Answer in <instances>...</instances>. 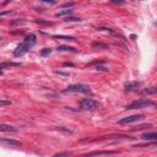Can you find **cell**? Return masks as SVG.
Returning a JSON list of instances; mask_svg holds the SVG:
<instances>
[{"instance_id": "obj_1", "label": "cell", "mask_w": 157, "mask_h": 157, "mask_svg": "<svg viewBox=\"0 0 157 157\" xmlns=\"http://www.w3.org/2000/svg\"><path fill=\"white\" fill-rule=\"evenodd\" d=\"M36 36L34 34H29V36H27L25 39H23V42L15 49V52H13V55L15 56H21V55H23V54H26L28 50H29V48H32L34 44H36Z\"/></svg>"}, {"instance_id": "obj_2", "label": "cell", "mask_w": 157, "mask_h": 157, "mask_svg": "<svg viewBox=\"0 0 157 157\" xmlns=\"http://www.w3.org/2000/svg\"><path fill=\"white\" fill-rule=\"evenodd\" d=\"M150 107L157 108V103H155L147 98H141L139 101H134L130 104H128L126 109H140V108H150Z\"/></svg>"}, {"instance_id": "obj_3", "label": "cell", "mask_w": 157, "mask_h": 157, "mask_svg": "<svg viewBox=\"0 0 157 157\" xmlns=\"http://www.w3.org/2000/svg\"><path fill=\"white\" fill-rule=\"evenodd\" d=\"M64 92H78V93H91V88L86 85L82 83H74V85H69Z\"/></svg>"}, {"instance_id": "obj_4", "label": "cell", "mask_w": 157, "mask_h": 157, "mask_svg": "<svg viewBox=\"0 0 157 157\" xmlns=\"http://www.w3.org/2000/svg\"><path fill=\"white\" fill-rule=\"evenodd\" d=\"M80 107L83 110H93V109H96L98 107V102L92 99V98H83L80 102Z\"/></svg>"}, {"instance_id": "obj_5", "label": "cell", "mask_w": 157, "mask_h": 157, "mask_svg": "<svg viewBox=\"0 0 157 157\" xmlns=\"http://www.w3.org/2000/svg\"><path fill=\"white\" fill-rule=\"evenodd\" d=\"M142 118H144L142 114H134V115H130V117H125L123 119H119L118 120V124H120V125H123V124H130V123L137 121V120H140Z\"/></svg>"}, {"instance_id": "obj_6", "label": "cell", "mask_w": 157, "mask_h": 157, "mask_svg": "<svg viewBox=\"0 0 157 157\" xmlns=\"http://www.w3.org/2000/svg\"><path fill=\"white\" fill-rule=\"evenodd\" d=\"M118 153L117 151H93V152H88L85 155H81L80 157H93V156H105V155H114Z\"/></svg>"}, {"instance_id": "obj_7", "label": "cell", "mask_w": 157, "mask_h": 157, "mask_svg": "<svg viewBox=\"0 0 157 157\" xmlns=\"http://www.w3.org/2000/svg\"><path fill=\"white\" fill-rule=\"evenodd\" d=\"M141 139L142 140H153V141H157V131H152V132H145L141 135Z\"/></svg>"}, {"instance_id": "obj_8", "label": "cell", "mask_w": 157, "mask_h": 157, "mask_svg": "<svg viewBox=\"0 0 157 157\" xmlns=\"http://www.w3.org/2000/svg\"><path fill=\"white\" fill-rule=\"evenodd\" d=\"M0 130L4 131V132H6V131H7V132H16V131H17V129H16L15 126L7 125V124H4V123L0 125Z\"/></svg>"}, {"instance_id": "obj_9", "label": "cell", "mask_w": 157, "mask_h": 157, "mask_svg": "<svg viewBox=\"0 0 157 157\" xmlns=\"http://www.w3.org/2000/svg\"><path fill=\"white\" fill-rule=\"evenodd\" d=\"M140 83L137 82V81H132V82H126L125 85H124V88H125V91H131V90H134V88H137V86H139Z\"/></svg>"}, {"instance_id": "obj_10", "label": "cell", "mask_w": 157, "mask_h": 157, "mask_svg": "<svg viewBox=\"0 0 157 157\" xmlns=\"http://www.w3.org/2000/svg\"><path fill=\"white\" fill-rule=\"evenodd\" d=\"M1 142L6 144V145H12V146H21L20 141H16V140H12V139H1Z\"/></svg>"}, {"instance_id": "obj_11", "label": "cell", "mask_w": 157, "mask_h": 157, "mask_svg": "<svg viewBox=\"0 0 157 157\" xmlns=\"http://www.w3.org/2000/svg\"><path fill=\"white\" fill-rule=\"evenodd\" d=\"M58 50L59 52H77V49L76 48H74V47H70V45H59L58 47Z\"/></svg>"}, {"instance_id": "obj_12", "label": "cell", "mask_w": 157, "mask_h": 157, "mask_svg": "<svg viewBox=\"0 0 157 157\" xmlns=\"http://www.w3.org/2000/svg\"><path fill=\"white\" fill-rule=\"evenodd\" d=\"M142 93H146V94H157V86L156 87H147V88L142 90Z\"/></svg>"}, {"instance_id": "obj_13", "label": "cell", "mask_w": 157, "mask_h": 157, "mask_svg": "<svg viewBox=\"0 0 157 157\" xmlns=\"http://www.w3.org/2000/svg\"><path fill=\"white\" fill-rule=\"evenodd\" d=\"M72 12V10H70V9H63V10H60V11H58L56 13H55V16L56 17H59V16H65V15H70Z\"/></svg>"}, {"instance_id": "obj_14", "label": "cell", "mask_w": 157, "mask_h": 157, "mask_svg": "<svg viewBox=\"0 0 157 157\" xmlns=\"http://www.w3.org/2000/svg\"><path fill=\"white\" fill-rule=\"evenodd\" d=\"M151 126H152V124H141V125H137V126L131 128L130 130H131V131H137V130H142V129H145V128H151Z\"/></svg>"}, {"instance_id": "obj_15", "label": "cell", "mask_w": 157, "mask_h": 157, "mask_svg": "<svg viewBox=\"0 0 157 157\" xmlns=\"http://www.w3.org/2000/svg\"><path fill=\"white\" fill-rule=\"evenodd\" d=\"M54 39H63V40H75L74 37H70V36H53Z\"/></svg>"}, {"instance_id": "obj_16", "label": "cell", "mask_w": 157, "mask_h": 157, "mask_svg": "<svg viewBox=\"0 0 157 157\" xmlns=\"http://www.w3.org/2000/svg\"><path fill=\"white\" fill-rule=\"evenodd\" d=\"M64 21H66V22H80L81 18H78V17H72V16H67V17L64 18Z\"/></svg>"}, {"instance_id": "obj_17", "label": "cell", "mask_w": 157, "mask_h": 157, "mask_svg": "<svg viewBox=\"0 0 157 157\" xmlns=\"http://www.w3.org/2000/svg\"><path fill=\"white\" fill-rule=\"evenodd\" d=\"M6 66H20V64H17V63H1L0 69L2 70V69H5Z\"/></svg>"}, {"instance_id": "obj_18", "label": "cell", "mask_w": 157, "mask_h": 157, "mask_svg": "<svg viewBox=\"0 0 157 157\" xmlns=\"http://www.w3.org/2000/svg\"><path fill=\"white\" fill-rule=\"evenodd\" d=\"M70 156H71V152H67V151H65V152H59V153L53 155V157H70Z\"/></svg>"}, {"instance_id": "obj_19", "label": "cell", "mask_w": 157, "mask_h": 157, "mask_svg": "<svg viewBox=\"0 0 157 157\" xmlns=\"http://www.w3.org/2000/svg\"><path fill=\"white\" fill-rule=\"evenodd\" d=\"M150 146H157V141H155V142H147L145 145H136L135 147H150Z\"/></svg>"}, {"instance_id": "obj_20", "label": "cell", "mask_w": 157, "mask_h": 157, "mask_svg": "<svg viewBox=\"0 0 157 157\" xmlns=\"http://www.w3.org/2000/svg\"><path fill=\"white\" fill-rule=\"evenodd\" d=\"M92 47L93 48H107L108 45L107 44H103V43H93Z\"/></svg>"}, {"instance_id": "obj_21", "label": "cell", "mask_w": 157, "mask_h": 157, "mask_svg": "<svg viewBox=\"0 0 157 157\" xmlns=\"http://www.w3.org/2000/svg\"><path fill=\"white\" fill-rule=\"evenodd\" d=\"M52 53V49L50 48H44L42 52H40V54L43 55V56H45V55H48V54H50Z\"/></svg>"}, {"instance_id": "obj_22", "label": "cell", "mask_w": 157, "mask_h": 157, "mask_svg": "<svg viewBox=\"0 0 157 157\" xmlns=\"http://www.w3.org/2000/svg\"><path fill=\"white\" fill-rule=\"evenodd\" d=\"M74 5H75V2H65V4H63L61 6H63V7H66V9H70V7L74 6Z\"/></svg>"}, {"instance_id": "obj_23", "label": "cell", "mask_w": 157, "mask_h": 157, "mask_svg": "<svg viewBox=\"0 0 157 157\" xmlns=\"http://www.w3.org/2000/svg\"><path fill=\"white\" fill-rule=\"evenodd\" d=\"M22 22H23L22 18H16V20L11 21V25H18V23H22Z\"/></svg>"}, {"instance_id": "obj_24", "label": "cell", "mask_w": 157, "mask_h": 157, "mask_svg": "<svg viewBox=\"0 0 157 157\" xmlns=\"http://www.w3.org/2000/svg\"><path fill=\"white\" fill-rule=\"evenodd\" d=\"M0 104H1V105H5V104H10V102H6V101L1 99V101H0Z\"/></svg>"}]
</instances>
